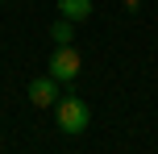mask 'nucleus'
<instances>
[{
  "mask_svg": "<svg viewBox=\"0 0 158 154\" xmlns=\"http://www.w3.org/2000/svg\"><path fill=\"white\" fill-rule=\"evenodd\" d=\"M54 108H58L54 121H58V129H63V133H83V129H87V121H92V108H87L83 100L71 92V83H67V96L58 100Z\"/></svg>",
  "mask_w": 158,
  "mask_h": 154,
  "instance_id": "nucleus-1",
  "label": "nucleus"
},
{
  "mask_svg": "<svg viewBox=\"0 0 158 154\" xmlns=\"http://www.w3.org/2000/svg\"><path fill=\"white\" fill-rule=\"evenodd\" d=\"M79 67H83V58H79L75 46H58L54 54H50V75H54L58 83H75L79 79Z\"/></svg>",
  "mask_w": 158,
  "mask_h": 154,
  "instance_id": "nucleus-2",
  "label": "nucleus"
},
{
  "mask_svg": "<svg viewBox=\"0 0 158 154\" xmlns=\"http://www.w3.org/2000/svg\"><path fill=\"white\" fill-rule=\"evenodd\" d=\"M29 100L38 108H54L58 104V79L46 75V79H29Z\"/></svg>",
  "mask_w": 158,
  "mask_h": 154,
  "instance_id": "nucleus-3",
  "label": "nucleus"
},
{
  "mask_svg": "<svg viewBox=\"0 0 158 154\" xmlns=\"http://www.w3.org/2000/svg\"><path fill=\"white\" fill-rule=\"evenodd\" d=\"M58 13L67 21H83V17H92V0H58Z\"/></svg>",
  "mask_w": 158,
  "mask_h": 154,
  "instance_id": "nucleus-4",
  "label": "nucleus"
},
{
  "mask_svg": "<svg viewBox=\"0 0 158 154\" xmlns=\"http://www.w3.org/2000/svg\"><path fill=\"white\" fill-rule=\"evenodd\" d=\"M50 38H54L58 46H71V38H75V21H67V17H58V21L50 25Z\"/></svg>",
  "mask_w": 158,
  "mask_h": 154,
  "instance_id": "nucleus-5",
  "label": "nucleus"
},
{
  "mask_svg": "<svg viewBox=\"0 0 158 154\" xmlns=\"http://www.w3.org/2000/svg\"><path fill=\"white\" fill-rule=\"evenodd\" d=\"M121 4H125V8H137V4H142V0H121Z\"/></svg>",
  "mask_w": 158,
  "mask_h": 154,
  "instance_id": "nucleus-6",
  "label": "nucleus"
}]
</instances>
